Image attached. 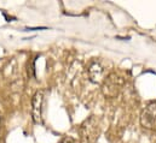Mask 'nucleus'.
<instances>
[{"mask_svg": "<svg viewBox=\"0 0 156 143\" xmlns=\"http://www.w3.org/2000/svg\"><path fill=\"white\" fill-rule=\"evenodd\" d=\"M101 134V123L96 115H91L80 125V135L88 143H94Z\"/></svg>", "mask_w": 156, "mask_h": 143, "instance_id": "f257e3e1", "label": "nucleus"}, {"mask_svg": "<svg viewBox=\"0 0 156 143\" xmlns=\"http://www.w3.org/2000/svg\"><path fill=\"white\" fill-rule=\"evenodd\" d=\"M125 84V81L122 77H120L115 72L109 73L104 81L102 82V91L103 95L108 99H114L120 94Z\"/></svg>", "mask_w": 156, "mask_h": 143, "instance_id": "f03ea898", "label": "nucleus"}, {"mask_svg": "<svg viewBox=\"0 0 156 143\" xmlns=\"http://www.w3.org/2000/svg\"><path fill=\"white\" fill-rule=\"evenodd\" d=\"M140 125L147 130L156 131V100L149 102L142 111Z\"/></svg>", "mask_w": 156, "mask_h": 143, "instance_id": "7ed1b4c3", "label": "nucleus"}, {"mask_svg": "<svg viewBox=\"0 0 156 143\" xmlns=\"http://www.w3.org/2000/svg\"><path fill=\"white\" fill-rule=\"evenodd\" d=\"M2 117H1V114H0V141H1V135H2Z\"/></svg>", "mask_w": 156, "mask_h": 143, "instance_id": "0eeeda50", "label": "nucleus"}, {"mask_svg": "<svg viewBox=\"0 0 156 143\" xmlns=\"http://www.w3.org/2000/svg\"><path fill=\"white\" fill-rule=\"evenodd\" d=\"M45 100V91L38 90L32 99V117L35 124H42V106Z\"/></svg>", "mask_w": 156, "mask_h": 143, "instance_id": "20e7f679", "label": "nucleus"}, {"mask_svg": "<svg viewBox=\"0 0 156 143\" xmlns=\"http://www.w3.org/2000/svg\"><path fill=\"white\" fill-rule=\"evenodd\" d=\"M59 143H79V142L74 137H72V136H66V137L62 138V141Z\"/></svg>", "mask_w": 156, "mask_h": 143, "instance_id": "423d86ee", "label": "nucleus"}, {"mask_svg": "<svg viewBox=\"0 0 156 143\" xmlns=\"http://www.w3.org/2000/svg\"><path fill=\"white\" fill-rule=\"evenodd\" d=\"M88 77L92 83L96 84H102L104 81V68L99 62H92L90 68H88Z\"/></svg>", "mask_w": 156, "mask_h": 143, "instance_id": "39448f33", "label": "nucleus"}]
</instances>
